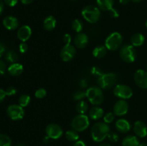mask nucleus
Segmentation results:
<instances>
[{
	"mask_svg": "<svg viewBox=\"0 0 147 146\" xmlns=\"http://www.w3.org/2000/svg\"><path fill=\"white\" fill-rule=\"evenodd\" d=\"M110 133V127L104 122H97L91 127V136L96 142H101Z\"/></svg>",
	"mask_w": 147,
	"mask_h": 146,
	"instance_id": "obj_1",
	"label": "nucleus"
},
{
	"mask_svg": "<svg viewBox=\"0 0 147 146\" xmlns=\"http://www.w3.org/2000/svg\"><path fill=\"white\" fill-rule=\"evenodd\" d=\"M118 77L113 72L105 73L98 78L97 82L99 87L103 90L111 89L115 87L117 84Z\"/></svg>",
	"mask_w": 147,
	"mask_h": 146,
	"instance_id": "obj_2",
	"label": "nucleus"
},
{
	"mask_svg": "<svg viewBox=\"0 0 147 146\" xmlns=\"http://www.w3.org/2000/svg\"><path fill=\"white\" fill-rule=\"evenodd\" d=\"M82 15L88 22L95 24L100 20L101 14L98 7L93 5H88L82 10Z\"/></svg>",
	"mask_w": 147,
	"mask_h": 146,
	"instance_id": "obj_3",
	"label": "nucleus"
},
{
	"mask_svg": "<svg viewBox=\"0 0 147 146\" xmlns=\"http://www.w3.org/2000/svg\"><path fill=\"white\" fill-rule=\"evenodd\" d=\"M86 97L92 104L99 105L103 103L104 97H103V93L101 88L93 86V87H89L86 90Z\"/></svg>",
	"mask_w": 147,
	"mask_h": 146,
	"instance_id": "obj_4",
	"label": "nucleus"
},
{
	"mask_svg": "<svg viewBox=\"0 0 147 146\" xmlns=\"http://www.w3.org/2000/svg\"><path fill=\"white\" fill-rule=\"evenodd\" d=\"M123 44V37L120 33L115 31L109 34L105 41V46L111 51H116L120 49Z\"/></svg>",
	"mask_w": 147,
	"mask_h": 146,
	"instance_id": "obj_5",
	"label": "nucleus"
},
{
	"mask_svg": "<svg viewBox=\"0 0 147 146\" xmlns=\"http://www.w3.org/2000/svg\"><path fill=\"white\" fill-rule=\"evenodd\" d=\"M90 125L88 117L85 114H79L72 120L71 126L77 132H83Z\"/></svg>",
	"mask_w": 147,
	"mask_h": 146,
	"instance_id": "obj_6",
	"label": "nucleus"
},
{
	"mask_svg": "<svg viewBox=\"0 0 147 146\" xmlns=\"http://www.w3.org/2000/svg\"><path fill=\"white\" fill-rule=\"evenodd\" d=\"M119 55L123 61L127 63H132L136 57V51L135 47L131 44H125L121 48Z\"/></svg>",
	"mask_w": 147,
	"mask_h": 146,
	"instance_id": "obj_7",
	"label": "nucleus"
},
{
	"mask_svg": "<svg viewBox=\"0 0 147 146\" xmlns=\"http://www.w3.org/2000/svg\"><path fill=\"white\" fill-rule=\"evenodd\" d=\"M113 94L122 100H127L133 95V90L126 84H116L113 89Z\"/></svg>",
	"mask_w": 147,
	"mask_h": 146,
	"instance_id": "obj_8",
	"label": "nucleus"
},
{
	"mask_svg": "<svg viewBox=\"0 0 147 146\" xmlns=\"http://www.w3.org/2000/svg\"><path fill=\"white\" fill-rule=\"evenodd\" d=\"M7 115L13 120H20L24 117V110L20 104H11L7 108Z\"/></svg>",
	"mask_w": 147,
	"mask_h": 146,
	"instance_id": "obj_9",
	"label": "nucleus"
},
{
	"mask_svg": "<svg viewBox=\"0 0 147 146\" xmlns=\"http://www.w3.org/2000/svg\"><path fill=\"white\" fill-rule=\"evenodd\" d=\"M45 133L47 136L50 138L57 140L61 137L63 134V130L59 125L55 123L49 124L45 128Z\"/></svg>",
	"mask_w": 147,
	"mask_h": 146,
	"instance_id": "obj_10",
	"label": "nucleus"
},
{
	"mask_svg": "<svg viewBox=\"0 0 147 146\" xmlns=\"http://www.w3.org/2000/svg\"><path fill=\"white\" fill-rule=\"evenodd\" d=\"M76 53V48L72 44H67L62 48L60 51V58L64 62H69L73 60Z\"/></svg>",
	"mask_w": 147,
	"mask_h": 146,
	"instance_id": "obj_11",
	"label": "nucleus"
},
{
	"mask_svg": "<svg viewBox=\"0 0 147 146\" xmlns=\"http://www.w3.org/2000/svg\"><path fill=\"white\" fill-rule=\"evenodd\" d=\"M134 81L139 87L147 89V72L143 70H139L134 73Z\"/></svg>",
	"mask_w": 147,
	"mask_h": 146,
	"instance_id": "obj_12",
	"label": "nucleus"
},
{
	"mask_svg": "<svg viewBox=\"0 0 147 146\" xmlns=\"http://www.w3.org/2000/svg\"><path fill=\"white\" fill-rule=\"evenodd\" d=\"M129 111V104L124 100H120L113 106V113L117 116H123Z\"/></svg>",
	"mask_w": 147,
	"mask_h": 146,
	"instance_id": "obj_13",
	"label": "nucleus"
},
{
	"mask_svg": "<svg viewBox=\"0 0 147 146\" xmlns=\"http://www.w3.org/2000/svg\"><path fill=\"white\" fill-rule=\"evenodd\" d=\"M32 35V29L29 26L24 25L20 27L17 31V37L20 41L25 42Z\"/></svg>",
	"mask_w": 147,
	"mask_h": 146,
	"instance_id": "obj_14",
	"label": "nucleus"
},
{
	"mask_svg": "<svg viewBox=\"0 0 147 146\" xmlns=\"http://www.w3.org/2000/svg\"><path fill=\"white\" fill-rule=\"evenodd\" d=\"M74 44L78 48L84 49L88 44V37L85 33H78L77 35L75 37Z\"/></svg>",
	"mask_w": 147,
	"mask_h": 146,
	"instance_id": "obj_15",
	"label": "nucleus"
},
{
	"mask_svg": "<svg viewBox=\"0 0 147 146\" xmlns=\"http://www.w3.org/2000/svg\"><path fill=\"white\" fill-rule=\"evenodd\" d=\"M134 131L139 137H145L147 135V127L142 121L135 122L134 125Z\"/></svg>",
	"mask_w": 147,
	"mask_h": 146,
	"instance_id": "obj_16",
	"label": "nucleus"
},
{
	"mask_svg": "<svg viewBox=\"0 0 147 146\" xmlns=\"http://www.w3.org/2000/svg\"><path fill=\"white\" fill-rule=\"evenodd\" d=\"M3 25L9 30H14L19 27V21L16 17L7 16L3 19Z\"/></svg>",
	"mask_w": 147,
	"mask_h": 146,
	"instance_id": "obj_17",
	"label": "nucleus"
},
{
	"mask_svg": "<svg viewBox=\"0 0 147 146\" xmlns=\"http://www.w3.org/2000/svg\"><path fill=\"white\" fill-rule=\"evenodd\" d=\"M116 129L121 133H126L131 130V125L128 120L125 119H119L115 124Z\"/></svg>",
	"mask_w": 147,
	"mask_h": 146,
	"instance_id": "obj_18",
	"label": "nucleus"
},
{
	"mask_svg": "<svg viewBox=\"0 0 147 146\" xmlns=\"http://www.w3.org/2000/svg\"><path fill=\"white\" fill-rule=\"evenodd\" d=\"M104 111L103 109L98 106H94L89 111V117L93 120H99L103 117Z\"/></svg>",
	"mask_w": 147,
	"mask_h": 146,
	"instance_id": "obj_19",
	"label": "nucleus"
},
{
	"mask_svg": "<svg viewBox=\"0 0 147 146\" xmlns=\"http://www.w3.org/2000/svg\"><path fill=\"white\" fill-rule=\"evenodd\" d=\"M56 24H57V21L56 19L53 16H48L46 17L43 21V27H44L45 29L47 31H52L55 29L56 27Z\"/></svg>",
	"mask_w": 147,
	"mask_h": 146,
	"instance_id": "obj_20",
	"label": "nucleus"
},
{
	"mask_svg": "<svg viewBox=\"0 0 147 146\" xmlns=\"http://www.w3.org/2000/svg\"><path fill=\"white\" fill-rule=\"evenodd\" d=\"M23 66L20 63H12L8 67V72L11 76H19L22 73Z\"/></svg>",
	"mask_w": 147,
	"mask_h": 146,
	"instance_id": "obj_21",
	"label": "nucleus"
},
{
	"mask_svg": "<svg viewBox=\"0 0 147 146\" xmlns=\"http://www.w3.org/2000/svg\"><path fill=\"white\" fill-rule=\"evenodd\" d=\"M145 37L141 33H136L131 37V45L134 47H140L144 43Z\"/></svg>",
	"mask_w": 147,
	"mask_h": 146,
	"instance_id": "obj_22",
	"label": "nucleus"
},
{
	"mask_svg": "<svg viewBox=\"0 0 147 146\" xmlns=\"http://www.w3.org/2000/svg\"><path fill=\"white\" fill-rule=\"evenodd\" d=\"M123 146H139V139L134 135H128L125 137L122 140Z\"/></svg>",
	"mask_w": 147,
	"mask_h": 146,
	"instance_id": "obj_23",
	"label": "nucleus"
},
{
	"mask_svg": "<svg viewBox=\"0 0 147 146\" xmlns=\"http://www.w3.org/2000/svg\"><path fill=\"white\" fill-rule=\"evenodd\" d=\"M97 4L100 9L103 11H109L113 8V0H97Z\"/></svg>",
	"mask_w": 147,
	"mask_h": 146,
	"instance_id": "obj_24",
	"label": "nucleus"
},
{
	"mask_svg": "<svg viewBox=\"0 0 147 146\" xmlns=\"http://www.w3.org/2000/svg\"><path fill=\"white\" fill-rule=\"evenodd\" d=\"M107 50L106 46H98L95 47L93 51V54L96 58H103L107 53Z\"/></svg>",
	"mask_w": 147,
	"mask_h": 146,
	"instance_id": "obj_25",
	"label": "nucleus"
},
{
	"mask_svg": "<svg viewBox=\"0 0 147 146\" xmlns=\"http://www.w3.org/2000/svg\"><path fill=\"white\" fill-rule=\"evenodd\" d=\"M88 110V105L87 102L83 100H80L76 104V110L79 114H85Z\"/></svg>",
	"mask_w": 147,
	"mask_h": 146,
	"instance_id": "obj_26",
	"label": "nucleus"
},
{
	"mask_svg": "<svg viewBox=\"0 0 147 146\" xmlns=\"http://www.w3.org/2000/svg\"><path fill=\"white\" fill-rule=\"evenodd\" d=\"M65 137L69 141H77L79 138L78 133L75 130H69L66 132Z\"/></svg>",
	"mask_w": 147,
	"mask_h": 146,
	"instance_id": "obj_27",
	"label": "nucleus"
},
{
	"mask_svg": "<svg viewBox=\"0 0 147 146\" xmlns=\"http://www.w3.org/2000/svg\"><path fill=\"white\" fill-rule=\"evenodd\" d=\"M31 102V97L28 94H23L19 98V104L21 107H27Z\"/></svg>",
	"mask_w": 147,
	"mask_h": 146,
	"instance_id": "obj_28",
	"label": "nucleus"
},
{
	"mask_svg": "<svg viewBox=\"0 0 147 146\" xmlns=\"http://www.w3.org/2000/svg\"><path fill=\"white\" fill-rule=\"evenodd\" d=\"M72 27H73V29L75 31H76L77 33L81 32V31L83 30V24L80 19H75L73 21V24H72Z\"/></svg>",
	"mask_w": 147,
	"mask_h": 146,
	"instance_id": "obj_29",
	"label": "nucleus"
},
{
	"mask_svg": "<svg viewBox=\"0 0 147 146\" xmlns=\"http://www.w3.org/2000/svg\"><path fill=\"white\" fill-rule=\"evenodd\" d=\"M11 140L9 136L4 134H0V146H10Z\"/></svg>",
	"mask_w": 147,
	"mask_h": 146,
	"instance_id": "obj_30",
	"label": "nucleus"
},
{
	"mask_svg": "<svg viewBox=\"0 0 147 146\" xmlns=\"http://www.w3.org/2000/svg\"><path fill=\"white\" fill-rule=\"evenodd\" d=\"M17 59H18V55L16 52L13 51H9L7 53V55H6V60L8 62L11 63H15V62L17 61Z\"/></svg>",
	"mask_w": 147,
	"mask_h": 146,
	"instance_id": "obj_31",
	"label": "nucleus"
},
{
	"mask_svg": "<svg viewBox=\"0 0 147 146\" xmlns=\"http://www.w3.org/2000/svg\"><path fill=\"white\" fill-rule=\"evenodd\" d=\"M86 97V92H83L82 90H78V91L76 92L73 94V99L76 101H80V100H83V98Z\"/></svg>",
	"mask_w": 147,
	"mask_h": 146,
	"instance_id": "obj_32",
	"label": "nucleus"
},
{
	"mask_svg": "<svg viewBox=\"0 0 147 146\" xmlns=\"http://www.w3.org/2000/svg\"><path fill=\"white\" fill-rule=\"evenodd\" d=\"M114 119L115 115L113 113H108L103 116V121H104V123H107V124L111 123L114 120Z\"/></svg>",
	"mask_w": 147,
	"mask_h": 146,
	"instance_id": "obj_33",
	"label": "nucleus"
},
{
	"mask_svg": "<svg viewBox=\"0 0 147 146\" xmlns=\"http://www.w3.org/2000/svg\"><path fill=\"white\" fill-rule=\"evenodd\" d=\"M47 94V91H46L45 89L44 88H40L38 90H36L35 93H34V95L38 99H42Z\"/></svg>",
	"mask_w": 147,
	"mask_h": 146,
	"instance_id": "obj_34",
	"label": "nucleus"
},
{
	"mask_svg": "<svg viewBox=\"0 0 147 146\" xmlns=\"http://www.w3.org/2000/svg\"><path fill=\"white\" fill-rule=\"evenodd\" d=\"M90 72H91L92 74H93V75H95V76H98V77L103 74V72H102V70L98 67H92L91 70H90Z\"/></svg>",
	"mask_w": 147,
	"mask_h": 146,
	"instance_id": "obj_35",
	"label": "nucleus"
},
{
	"mask_svg": "<svg viewBox=\"0 0 147 146\" xmlns=\"http://www.w3.org/2000/svg\"><path fill=\"white\" fill-rule=\"evenodd\" d=\"M108 137H109V140L112 143H116L119 140V135L116 134L115 133H110L108 135Z\"/></svg>",
	"mask_w": 147,
	"mask_h": 146,
	"instance_id": "obj_36",
	"label": "nucleus"
},
{
	"mask_svg": "<svg viewBox=\"0 0 147 146\" xmlns=\"http://www.w3.org/2000/svg\"><path fill=\"white\" fill-rule=\"evenodd\" d=\"M5 92L7 96H12L17 93V90L13 87H9L7 90H5Z\"/></svg>",
	"mask_w": 147,
	"mask_h": 146,
	"instance_id": "obj_37",
	"label": "nucleus"
},
{
	"mask_svg": "<svg viewBox=\"0 0 147 146\" xmlns=\"http://www.w3.org/2000/svg\"><path fill=\"white\" fill-rule=\"evenodd\" d=\"M109 11V14H110V16L112 17V18H118V17H119V12L116 9L111 8Z\"/></svg>",
	"mask_w": 147,
	"mask_h": 146,
	"instance_id": "obj_38",
	"label": "nucleus"
},
{
	"mask_svg": "<svg viewBox=\"0 0 147 146\" xmlns=\"http://www.w3.org/2000/svg\"><path fill=\"white\" fill-rule=\"evenodd\" d=\"M72 37L70 36V34H65L63 37V41L64 42L65 45H67V44H70L71 42Z\"/></svg>",
	"mask_w": 147,
	"mask_h": 146,
	"instance_id": "obj_39",
	"label": "nucleus"
},
{
	"mask_svg": "<svg viewBox=\"0 0 147 146\" xmlns=\"http://www.w3.org/2000/svg\"><path fill=\"white\" fill-rule=\"evenodd\" d=\"M19 49H20V51L21 53H26L28 50V46L26 44L25 42H22L21 44H20V47H19Z\"/></svg>",
	"mask_w": 147,
	"mask_h": 146,
	"instance_id": "obj_40",
	"label": "nucleus"
},
{
	"mask_svg": "<svg viewBox=\"0 0 147 146\" xmlns=\"http://www.w3.org/2000/svg\"><path fill=\"white\" fill-rule=\"evenodd\" d=\"M7 5L9 7H14L18 2V0H3Z\"/></svg>",
	"mask_w": 147,
	"mask_h": 146,
	"instance_id": "obj_41",
	"label": "nucleus"
},
{
	"mask_svg": "<svg viewBox=\"0 0 147 146\" xmlns=\"http://www.w3.org/2000/svg\"><path fill=\"white\" fill-rule=\"evenodd\" d=\"M6 71V64L2 60H0V75L4 74Z\"/></svg>",
	"mask_w": 147,
	"mask_h": 146,
	"instance_id": "obj_42",
	"label": "nucleus"
},
{
	"mask_svg": "<svg viewBox=\"0 0 147 146\" xmlns=\"http://www.w3.org/2000/svg\"><path fill=\"white\" fill-rule=\"evenodd\" d=\"M6 96H7V94H6L5 91L4 90H2V89L0 88V102L3 101L4 100V98H5Z\"/></svg>",
	"mask_w": 147,
	"mask_h": 146,
	"instance_id": "obj_43",
	"label": "nucleus"
},
{
	"mask_svg": "<svg viewBox=\"0 0 147 146\" xmlns=\"http://www.w3.org/2000/svg\"><path fill=\"white\" fill-rule=\"evenodd\" d=\"M73 146H86V143L83 141H82V140H77V141L74 143Z\"/></svg>",
	"mask_w": 147,
	"mask_h": 146,
	"instance_id": "obj_44",
	"label": "nucleus"
},
{
	"mask_svg": "<svg viewBox=\"0 0 147 146\" xmlns=\"http://www.w3.org/2000/svg\"><path fill=\"white\" fill-rule=\"evenodd\" d=\"M4 52H5V47H4V46L1 43H0V57L2 56Z\"/></svg>",
	"mask_w": 147,
	"mask_h": 146,
	"instance_id": "obj_45",
	"label": "nucleus"
},
{
	"mask_svg": "<svg viewBox=\"0 0 147 146\" xmlns=\"http://www.w3.org/2000/svg\"><path fill=\"white\" fill-rule=\"evenodd\" d=\"M3 10H4V1L0 0V14L2 13Z\"/></svg>",
	"mask_w": 147,
	"mask_h": 146,
	"instance_id": "obj_46",
	"label": "nucleus"
},
{
	"mask_svg": "<svg viewBox=\"0 0 147 146\" xmlns=\"http://www.w3.org/2000/svg\"><path fill=\"white\" fill-rule=\"evenodd\" d=\"M21 2L24 4H30L34 0H20Z\"/></svg>",
	"mask_w": 147,
	"mask_h": 146,
	"instance_id": "obj_47",
	"label": "nucleus"
},
{
	"mask_svg": "<svg viewBox=\"0 0 147 146\" xmlns=\"http://www.w3.org/2000/svg\"><path fill=\"white\" fill-rule=\"evenodd\" d=\"M130 1V0H119V2L121 4H127Z\"/></svg>",
	"mask_w": 147,
	"mask_h": 146,
	"instance_id": "obj_48",
	"label": "nucleus"
},
{
	"mask_svg": "<svg viewBox=\"0 0 147 146\" xmlns=\"http://www.w3.org/2000/svg\"><path fill=\"white\" fill-rule=\"evenodd\" d=\"M50 137H48V136H46V137H45L44 138H43V142L45 143H47L49 142V140H50Z\"/></svg>",
	"mask_w": 147,
	"mask_h": 146,
	"instance_id": "obj_49",
	"label": "nucleus"
},
{
	"mask_svg": "<svg viewBox=\"0 0 147 146\" xmlns=\"http://www.w3.org/2000/svg\"><path fill=\"white\" fill-rule=\"evenodd\" d=\"M99 146H111L109 143H103L102 144H100Z\"/></svg>",
	"mask_w": 147,
	"mask_h": 146,
	"instance_id": "obj_50",
	"label": "nucleus"
},
{
	"mask_svg": "<svg viewBox=\"0 0 147 146\" xmlns=\"http://www.w3.org/2000/svg\"><path fill=\"white\" fill-rule=\"evenodd\" d=\"M139 146H147V143H141V144H139Z\"/></svg>",
	"mask_w": 147,
	"mask_h": 146,
	"instance_id": "obj_51",
	"label": "nucleus"
},
{
	"mask_svg": "<svg viewBox=\"0 0 147 146\" xmlns=\"http://www.w3.org/2000/svg\"><path fill=\"white\" fill-rule=\"evenodd\" d=\"M131 1H134V2L137 3V2H140V1H142V0H131Z\"/></svg>",
	"mask_w": 147,
	"mask_h": 146,
	"instance_id": "obj_52",
	"label": "nucleus"
},
{
	"mask_svg": "<svg viewBox=\"0 0 147 146\" xmlns=\"http://www.w3.org/2000/svg\"><path fill=\"white\" fill-rule=\"evenodd\" d=\"M17 146H24L23 144H18Z\"/></svg>",
	"mask_w": 147,
	"mask_h": 146,
	"instance_id": "obj_53",
	"label": "nucleus"
},
{
	"mask_svg": "<svg viewBox=\"0 0 147 146\" xmlns=\"http://www.w3.org/2000/svg\"><path fill=\"white\" fill-rule=\"evenodd\" d=\"M145 25H146V28H147V20L146 21V23H145Z\"/></svg>",
	"mask_w": 147,
	"mask_h": 146,
	"instance_id": "obj_54",
	"label": "nucleus"
},
{
	"mask_svg": "<svg viewBox=\"0 0 147 146\" xmlns=\"http://www.w3.org/2000/svg\"><path fill=\"white\" fill-rule=\"evenodd\" d=\"M146 69H147V64H146Z\"/></svg>",
	"mask_w": 147,
	"mask_h": 146,
	"instance_id": "obj_55",
	"label": "nucleus"
}]
</instances>
